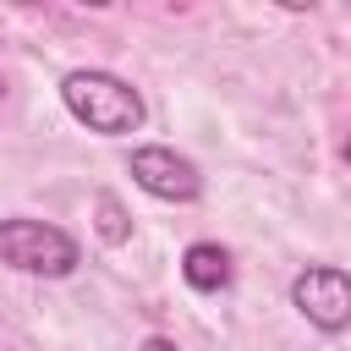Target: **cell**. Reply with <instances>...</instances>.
I'll return each mask as SVG.
<instances>
[{"instance_id":"6da1fadb","label":"cell","mask_w":351,"mask_h":351,"mask_svg":"<svg viewBox=\"0 0 351 351\" xmlns=\"http://www.w3.org/2000/svg\"><path fill=\"white\" fill-rule=\"evenodd\" d=\"M60 99H66L71 121H82L99 137H126V132L143 126V99L115 71H71L60 82Z\"/></svg>"},{"instance_id":"7a4b0ae2","label":"cell","mask_w":351,"mask_h":351,"mask_svg":"<svg viewBox=\"0 0 351 351\" xmlns=\"http://www.w3.org/2000/svg\"><path fill=\"white\" fill-rule=\"evenodd\" d=\"M0 263L22 269V274H44V280H60L82 263L77 241L60 230V225H44V219H0Z\"/></svg>"},{"instance_id":"3957f363","label":"cell","mask_w":351,"mask_h":351,"mask_svg":"<svg viewBox=\"0 0 351 351\" xmlns=\"http://www.w3.org/2000/svg\"><path fill=\"white\" fill-rule=\"evenodd\" d=\"M291 307H296L313 329H324V335L351 329V274L335 269V263L302 269V274L291 280Z\"/></svg>"},{"instance_id":"277c9868","label":"cell","mask_w":351,"mask_h":351,"mask_svg":"<svg viewBox=\"0 0 351 351\" xmlns=\"http://www.w3.org/2000/svg\"><path fill=\"white\" fill-rule=\"evenodd\" d=\"M132 181L148 192V197H165V203H192L203 197V176L192 159H181L176 148L165 143H148V148H132Z\"/></svg>"},{"instance_id":"5b68a950","label":"cell","mask_w":351,"mask_h":351,"mask_svg":"<svg viewBox=\"0 0 351 351\" xmlns=\"http://www.w3.org/2000/svg\"><path fill=\"white\" fill-rule=\"evenodd\" d=\"M181 280H186L192 291H203V296L225 291V285H230V252L214 247V241H192V247L181 252Z\"/></svg>"},{"instance_id":"8992f818","label":"cell","mask_w":351,"mask_h":351,"mask_svg":"<svg viewBox=\"0 0 351 351\" xmlns=\"http://www.w3.org/2000/svg\"><path fill=\"white\" fill-rule=\"evenodd\" d=\"M99 236H104L110 247H121V241L132 236V225H126V214H121V203H115L110 192H99Z\"/></svg>"},{"instance_id":"52a82bcc","label":"cell","mask_w":351,"mask_h":351,"mask_svg":"<svg viewBox=\"0 0 351 351\" xmlns=\"http://www.w3.org/2000/svg\"><path fill=\"white\" fill-rule=\"evenodd\" d=\"M137 351H176V340H165V335H148Z\"/></svg>"}]
</instances>
